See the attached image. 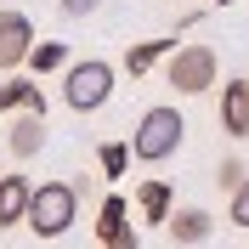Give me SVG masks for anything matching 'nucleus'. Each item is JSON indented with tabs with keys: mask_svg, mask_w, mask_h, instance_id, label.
<instances>
[{
	"mask_svg": "<svg viewBox=\"0 0 249 249\" xmlns=\"http://www.w3.org/2000/svg\"><path fill=\"white\" fill-rule=\"evenodd\" d=\"M227 215H232V227H249V176L238 193H227Z\"/></svg>",
	"mask_w": 249,
	"mask_h": 249,
	"instance_id": "obj_16",
	"label": "nucleus"
},
{
	"mask_svg": "<svg viewBox=\"0 0 249 249\" xmlns=\"http://www.w3.org/2000/svg\"><path fill=\"white\" fill-rule=\"evenodd\" d=\"M29 68H34V74H57V68H68V46H62V40H34Z\"/></svg>",
	"mask_w": 249,
	"mask_h": 249,
	"instance_id": "obj_12",
	"label": "nucleus"
},
{
	"mask_svg": "<svg viewBox=\"0 0 249 249\" xmlns=\"http://www.w3.org/2000/svg\"><path fill=\"white\" fill-rule=\"evenodd\" d=\"M0 113H6V102H0Z\"/></svg>",
	"mask_w": 249,
	"mask_h": 249,
	"instance_id": "obj_20",
	"label": "nucleus"
},
{
	"mask_svg": "<svg viewBox=\"0 0 249 249\" xmlns=\"http://www.w3.org/2000/svg\"><path fill=\"white\" fill-rule=\"evenodd\" d=\"M102 176H108V181H119L124 170H130V142H102Z\"/></svg>",
	"mask_w": 249,
	"mask_h": 249,
	"instance_id": "obj_14",
	"label": "nucleus"
},
{
	"mask_svg": "<svg viewBox=\"0 0 249 249\" xmlns=\"http://www.w3.org/2000/svg\"><path fill=\"white\" fill-rule=\"evenodd\" d=\"M6 147H12V159H34L46 147V113H23L17 108V119L6 124Z\"/></svg>",
	"mask_w": 249,
	"mask_h": 249,
	"instance_id": "obj_7",
	"label": "nucleus"
},
{
	"mask_svg": "<svg viewBox=\"0 0 249 249\" xmlns=\"http://www.w3.org/2000/svg\"><path fill=\"white\" fill-rule=\"evenodd\" d=\"M244 176H249V164H244L238 153H227V159L215 164V187H221V193H238V187H244Z\"/></svg>",
	"mask_w": 249,
	"mask_h": 249,
	"instance_id": "obj_15",
	"label": "nucleus"
},
{
	"mask_svg": "<svg viewBox=\"0 0 249 249\" xmlns=\"http://www.w3.org/2000/svg\"><path fill=\"white\" fill-rule=\"evenodd\" d=\"M136 210H142V221H159L164 227V215L176 210L170 204V181H142L136 187Z\"/></svg>",
	"mask_w": 249,
	"mask_h": 249,
	"instance_id": "obj_10",
	"label": "nucleus"
},
{
	"mask_svg": "<svg viewBox=\"0 0 249 249\" xmlns=\"http://www.w3.org/2000/svg\"><path fill=\"white\" fill-rule=\"evenodd\" d=\"M119 227H130V204L113 193V198H102V210H96V238H113Z\"/></svg>",
	"mask_w": 249,
	"mask_h": 249,
	"instance_id": "obj_13",
	"label": "nucleus"
},
{
	"mask_svg": "<svg viewBox=\"0 0 249 249\" xmlns=\"http://www.w3.org/2000/svg\"><path fill=\"white\" fill-rule=\"evenodd\" d=\"M74 221H79V181H40L29 193L23 227H29L34 238H62Z\"/></svg>",
	"mask_w": 249,
	"mask_h": 249,
	"instance_id": "obj_2",
	"label": "nucleus"
},
{
	"mask_svg": "<svg viewBox=\"0 0 249 249\" xmlns=\"http://www.w3.org/2000/svg\"><path fill=\"white\" fill-rule=\"evenodd\" d=\"M210 6H232V0H210Z\"/></svg>",
	"mask_w": 249,
	"mask_h": 249,
	"instance_id": "obj_19",
	"label": "nucleus"
},
{
	"mask_svg": "<svg viewBox=\"0 0 249 249\" xmlns=\"http://www.w3.org/2000/svg\"><path fill=\"white\" fill-rule=\"evenodd\" d=\"M102 249H142V238H136V227H119L113 238H102Z\"/></svg>",
	"mask_w": 249,
	"mask_h": 249,
	"instance_id": "obj_17",
	"label": "nucleus"
},
{
	"mask_svg": "<svg viewBox=\"0 0 249 249\" xmlns=\"http://www.w3.org/2000/svg\"><path fill=\"white\" fill-rule=\"evenodd\" d=\"M164 232H170L181 249H198V244H210V238H215V215H210L204 204H181V210H170V215H164Z\"/></svg>",
	"mask_w": 249,
	"mask_h": 249,
	"instance_id": "obj_6",
	"label": "nucleus"
},
{
	"mask_svg": "<svg viewBox=\"0 0 249 249\" xmlns=\"http://www.w3.org/2000/svg\"><path fill=\"white\" fill-rule=\"evenodd\" d=\"M187 142V119L170 108V102H159V108H147L136 119V130H130V159H142V164H164V159L181 153Z\"/></svg>",
	"mask_w": 249,
	"mask_h": 249,
	"instance_id": "obj_1",
	"label": "nucleus"
},
{
	"mask_svg": "<svg viewBox=\"0 0 249 249\" xmlns=\"http://www.w3.org/2000/svg\"><path fill=\"white\" fill-rule=\"evenodd\" d=\"M34 51V23L23 12H0V74H17Z\"/></svg>",
	"mask_w": 249,
	"mask_h": 249,
	"instance_id": "obj_5",
	"label": "nucleus"
},
{
	"mask_svg": "<svg viewBox=\"0 0 249 249\" xmlns=\"http://www.w3.org/2000/svg\"><path fill=\"white\" fill-rule=\"evenodd\" d=\"M164 51H176V40H136V46L124 51V74H130V79H136V74H147V68H153Z\"/></svg>",
	"mask_w": 249,
	"mask_h": 249,
	"instance_id": "obj_11",
	"label": "nucleus"
},
{
	"mask_svg": "<svg viewBox=\"0 0 249 249\" xmlns=\"http://www.w3.org/2000/svg\"><path fill=\"white\" fill-rule=\"evenodd\" d=\"M62 6V17H91V12H102V0H57Z\"/></svg>",
	"mask_w": 249,
	"mask_h": 249,
	"instance_id": "obj_18",
	"label": "nucleus"
},
{
	"mask_svg": "<svg viewBox=\"0 0 249 249\" xmlns=\"http://www.w3.org/2000/svg\"><path fill=\"white\" fill-rule=\"evenodd\" d=\"M164 79L176 85V96H204V91L221 79V57H215L210 46H176Z\"/></svg>",
	"mask_w": 249,
	"mask_h": 249,
	"instance_id": "obj_4",
	"label": "nucleus"
},
{
	"mask_svg": "<svg viewBox=\"0 0 249 249\" xmlns=\"http://www.w3.org/2000/svg\"><path fill=\"white\" fill-rule=\"evenodd\" d=\"M29 193H34L29 176H0V227H23V215H29Z\"/></svg>",
	"mask_w": 249,
	"mask_h": 249,
	"instance_id": "obj_9",
	"label": "nucleus"
},
{
	"mask_svg": "<svg viewBox=\"0 0 249 249\" xmlns=\"http://www.w3.org/2000/svg\"><path fill=\"white\" fill-rule=\"evenodd\" d=\"M221 130L238 142L249 136V79H227L221 85Z\"/></svg>",
	"mask_w": 249,
	"mask_h": 249,
	"instance_id": "obj_8",
	"label": "nucleus"
},
{
	"mask_svg": "<svg viewBox=\"0 0 249 249\" xmlns=\"http://www.w3.org/2000/svg\"><path fill=\"white\" fill-rule=\"evenodd\" d=\"M108 96H113V62L85 57V62H68V68H62V102L74 113L108 108Z\"/></svg>",
	"mask_w": 249,
	"mask_h": 249,
	"instance_id": "obj_3",
	"label": "nucleus"
}]
</instances>
